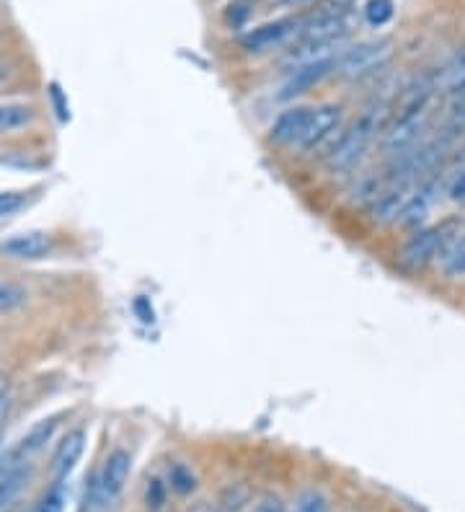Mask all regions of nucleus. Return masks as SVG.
I'll list each match as a JSON object with an SVG mask.
<instances>
[{
  "label": "nucleus",
  "instance_id": "16",
  "mask_svg": "<svg viewBox=\"0 0 465 512\" xmlns=\"http://www.w3.org/2000/svg\"><path fill=\"white\" fill-rule=\"evenodd\" d=\"M442 269H445L447 277L465 280V233L445 251V256H442Z\"/></svg>",
  "mask_w": 465,
  "mask_h": 512
},
{
  "label": "nucleus",
  "instance_id": "18",
  "mask_svg": "<svg viewBox=\"0 0 465 512\" xmlns=\"http://www.w3.org/2000/svg\"><path fill=\"white\" fill-rule=\"evenodd\" d=\"M362 13H365V21L370 26H385L393 19L396 6H393V0H367Z\"/></svg>",
  "mask_w": 465,
  "mask_h": 512
},
{
  "label": "nucleus",
  "instance_id": "3",
  "mask_svg": "<svg viewBox=\"0 0 465 512\" xmlns=\"http://www.w3.org/2000/svg\"><path fill=\"white\" fill-rule=\"evenodd\" d=\"M393 55V44L388 39H375V42L352 44L341 50L334 60V75L344 81H357L365 75L378 73L388 65Z\"/></svg>",
  "mask_w": 465,
  "mask_h": 512
},
{
  "label": "nucleus",
  "instance_id": "14",
  "mask_svg": "<svg viewBox=\"0 0 465 512\" xmlns=\"http://www.w3.org/2000/svg\"><path fill=\"white\" fill-rule=\"evenodd\" d=\"M437 88L442 94H465V50L455 55V60L442 70Z\"/></svg>",
  "mask_w": 465,
  "mask_h": 512
},
{
  "label": "nucleus",
  "instance_id": "27",
  "mask_svg": "<svg viewBox=\"0 0 465 512\" xmlns=\"http://www.w3.org/2000/svg\"><path fill=\"white\" fill-rule=\"evenodd\" d=\"M8 73H11V70H8V65L0 63V83L8 81Z\"/></svg>",
  "mask_w": 465,
  "mask_h": 512
},
{
  "label": "nucleus",
  "instance_id": "8",
  "mask_svg": "<svg viewBox=\"0 0 465 512\" xmlns=\"http://www.w3.org/2000/svg\"><path fill=\"white\" fill-rule=\"evenodd\" d=\"M86 430H70L65 438L57 443L55 453H52L50 461V474L52 481L57 484H65L70 474L75 471V466L81 463L83 453H86Z\"/></svg>",
  "mask_w": 465,
  "mask_h": 512
},
{
  "label": "nucleus",
  "instance_id": "20",
  "mask_svg": "<svg viewBox=\"0 0 465 512\" xmlns=\"http://www.w3.org/2000/svg\"><path fill=\"white\" fill-rule=\"evenodd\" d=\"M29 200V194L21 192V189H6V192H0V218H11L26 205Z\"/></svg>",
  "mask_w": 465,
  "mask_h": 512
},
{
  "label": "nucleus",
  "instance_id": "6",
  "mask_svg": "<svg viewBox=\"0 0 465 512\" xmlns=\"http://www.w3.org/2000/svg\"><path fill=\"white\" fill-rule=\"evenodd\" d=\"M298 26H300V19H295V16H287V19H277V21H269V24L254 26L251 32H246L241 37V47L246 52H256V55L279 50V47H287L292 39L298 37Z\"/></svg>",
  "mask_w": 465,
  "mask_h": 512
},
{
  "label": "nucleus",
  "instance_id": "7",
  "mask_svg": "<svg viewBox=\"0 0 465 512\" xmlns=\"http://www.w3.org/2000/svg\"><path fill=\"white\" fill-rule=\"evenodd\" d=\"M341 127V107L339 104H321V107H313L308 119V127H305V135L300 140L298 148L310 153V150H318L323 145H329L334 140V135Z\"/></svg>",
  "mask_w": 465,
  "mask_h": 512
},
{
  "label": "nucleus",
  "instance_id": "23",
  "mask_svg": "<svg viewBox=\"0 0 465 512\" xmlns=\"http://www.w3.org/2000/svg\"><path fill=\"white\" fill-rule=\"evenodd\" d=\"M171 487L181 494H189L197 487V481H194V474L186 466H174L171 469Z\"/></svg>",
  "mask_w": 465,
  "mask_h": 512
},
{
  "label": "nucleus",
  "instance_id": "19",
  "mask_svg": "<svg viewBox=\"0 0 465 512\" xmlns=\"http://www.w3.org/2000/svg\"><path fill=\"white\" fill-rule=\"evenodd\" d=\"M68 505V492H65V484H52V489L42 497V502L37 505L34 512H65Z\"/></svg>",
  "mask_w": 465,
  "mask_h": 512
},
{
  "label": "nucleus",
  "instance_id": "4",
  "mask_svg": "<svg viewBox=\"0 0 465 512\" xmlns=\"http://www.w3.org/2000/svg\"><path fill=\"white\" fill-rule=\"evenodd\" d=\"M132 471V456L124 448L112 450L106 456L104 466L96 474L91 484V492H88L86 502L91 505V510H104V507H112L114 502L122 497L127 481H130Z\"/></svg>",
  "mask_w": 465,
  "mask_h": 512
},
{
  "label": "nucleus",
  "instance_id": "11",
  "mask_svg": "<svg viewBox=\"0 0 465 512\" xmlns=\"http://www.w3.org/2000/svg\"><path fill=\"white\" fill-rule=\"evenodd\" d=\"M310 112H313V107H295L279 114L274 119L272 130H269V140L285 145V148H298L305 135V127H308Z\"/></svg>",
  "mask_w": 465,
  "mask_h": 512
},
{
  "label": "nucleus",
  "instance_id": "26",
  "mask_svg": "<svg viewBox=\"0 0 465 512\" xmlns=\"http://www.w3.org/2000/svg\"><path fill=\"white\" fill-rule=\"evenodd\" d=\"M256 512H285V507H282V502L279 500H267Z\"/></svg>",
  "mask_w": 465,
  "mask_h": 512
},
{
  "label": "nucleus",
  "instance_id": "10",
  "mask_svg": "<svg viewBox=\"0 0 465 512\" xmlns=\"http://www.w3.org/2000/svg\"><path fill=\"white\" fill-rule=\"evenodd\" d=\"M52 236L44 231H24L0 241V254L11 259H42L50 254Z\"/></svg>",
  "mask_w": 465,
  "mask_h": 512
},
{
  "label": "nucleus",
  "instance_id": "12",
  "mask_svg": "<svg viewBox=\"0 0 465 512\" xmlns=\"http://www.w3.org/2000/svg\"><path fill=\"white\" fill-rule=\"evenodd\" d=\"M442 194V182L440 179H424L419 187H416L414 197H411L406 213H403V223L406 225H422L429 218V213L434 210L437 200Z\"/></svg>",
  "mask_w": 465,
  "mask_h": 512
},
{
  "label": "nucleus",
  "instance_id": "9",
  "mask_svg": "<svg viewBox=\"0 0 465 512\" xmlns=\"http://www.w3.org/2000/svg\"><path fill=\"white\" fill-rule=\"evenodd\" d=\"M336 55H339V52H336ZM334 60L336 57H329V60H321V63L303 65V68L290 70L287 81L282 83V88H279V99L290 101L308 94L310 88L318 86L326 75H334Z\"/></svg>",
  "mask_w": 465,
  "mask_h": 512
},
{
  "label": "nucleus",
  "instance_id": "5",
  "mask_svg": "<svg viewBox=\"0 0 465 512\" xmlns=\"http://www.w3.org/2000/svg\"><path fill=\"white\" fill-rule=\"evenodd\" d=\"M453 246V223L432 225V228H422L411 236V241L403 249V264L411 269L427 267L437 256H445V251Z\"/></svg>",
  "mask_w": 465,
  "mask_h": 512
},
{
  "label": "nucleus",
  "instance_id": "25",
  "mask_svg": "<svg viewBox=\"0 0 465 512\" xmlns=\"http://www.w3.org/2000/svg\"><path fill=\"white\" fill-rule=\"evenodd\" d=\"M447 194H450V200L465 202V169L460 171L458 176H455V182L450 184V189H447Z\"/></svg>",
  "mask_w": 465,
  "mask_h": 512
},
{
  "label": "nucleus",
  "instance_id": "15",
  "mask_svg": "<svg viewBox=\"0 0 465 512\" xmlns=\"http://www.w3.org/2000/svg\"><path fill=\"white\" fill-rule=\"evenodd\" d=\"M34 122V109L26 104H0V135L16 132Z\"/></svg>",
  "mask_w": 465,
  "mask_h": 512
},
{
  "label": "nucleus",
  "instance_id": "24",
  "mask_svg": "<svg viewBox=\"0 0 465 512\" xmlns=\"http://www.w3.org/2000/svg\"><path fill=\"white\" fill-rule=\"evenodd\" d=\"M8 412H11V391H8L6 375H0V427L6 422Z\"/></svg>",
  "mask_w": 465,
  "mask_h": 512
},
{
  "label": "nucleus",
  "instance_id": "13",
  "mask_svg": "<svg viewBox=\"0 0 465 512\" xmlns=\"http://www.w3.org/2000/svg\"><path fill=\"white\" fill-rule=\"evenodd\" d=\"M57 427H60V417L42 419V422H37V425L31 427V430L26 432L24 438H21L19 443H16V450H19V453L26 458V461H31V458L37 456V453H42V450L47 448V443H50V440L55 438Z\"/></svg>",
  "mask_w": 465,
  "mask_h": 512
},
{
  "label": "nucleus",
  "instance_id": "2",
  "mask_svg": "<svg viewBox=\"0 0 465 512\" xmlns=\"http://www.w3.org/2000/svg\"><path fill=\"white\" fill-rule=\"evenodd\" d=\"M385 119H388V112L385 107H370L354 119L347 130L341 132L336 143L329 148V156H326V166L329 171H349L354 169L357 163L362 161V156L367 153V148L372 145V140L378 138V132L385 130Z\"/></svg>",
  "mask_w": 465,
  "mask_h": 512
},
{
  "label": "nucleus",
  "instance_id": "28",
  "mask_svg": "<svg viewBox=\"0 0 465 512\" xmlns=\"http://www.w3.org/2000/svg\"><path fill=\"white\" fill-rule=\"evenodd\" d=\"M277 3H287V6H295V3H303V0H277Z\"/></svg>",
  "mask_w": 465,
  "mask_h": 512
},
{
  "label": "nucleus",
  "instance_id": "1",
  "mask_svg": "<svg viewBox=\"0 0 465 512\" xmlns=\"http://www.w3.org/2000/svg\"><path fill=\"white\" fill-rule=\"evenodd\" d=\"M432 96L434 86L429 83H419V86L409 88L403 94L401 104L396 112L391 114V122H385L383 130V148L391 156H403L406 150L414 148L422 138V132L427 130L429 117H432Z\"/></svg>",
  "mask_w": 465,
  "mask_h": 512
},
{
  "label": "nucleus",
  "instance_id": "22",
  "mask_svg": "<svg viewBox=\"0 0 465 512\" xmlns=\"http://www.w3.org/2000/svg\"><path fill=\"white\" fill-rule=\"evenodd\" d=\"M298 512H329V500L318 489H305L298 500Z\"/></svg>",
  "mask_w": 465,
  "mask_h": 512
},
{
  "label": "nucleus",
  "instance_id": "21",
  "mask_svg": "<svg viewBox=\"0 0 465 512\" xmlns=\"http://www.w3.org/2000/svg\"><path fill=\"white\" fill-rule=\"evenodd\" d=\"M26 303V293L19 285H11V282H0V311H16Z\"/></svg>",
  "mask_w": 465,
  "mask_h": 512
},
{
  "label": "nucleus",
  "instance_id": "17",
  "mask_svg": "<svg viewBox=\"0 0 465 512\" xmlns=\"http://www.w3.org/2000/svg\"><path fill=\"white\" fill-rule=\"evenodd\" d=\"M29 476H31V463H24V466H19V469L8 476L6 484L0 487V510L11 505V502L19 497V492L24 489V484L29 481Z\"/></svg>",
  "mask_w": 465,
  "mask_h": 512
}]
</instances>
